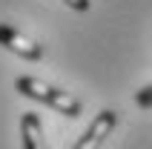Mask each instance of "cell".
Here are the masks:
<instances>
[{
  "label": "cell",
  "instance_id": "obj_3",
  "mask_svg": "<svg viewBox=\"0 0 152 149\" xmlns=\"http://www.w3.org/2000/svg\"><path fill=\"white\" fill-rule=\"evenodd\" d=\"M115 123H118V112H115V109H103L101 115L92 121V126L83 132V138L75 143V149H101V143L109 138Z\"/></svg>",
  "mask_w": 152,
  "mask_h": 149
},
{
  "label": "cell",
  "instance_id": "obj_6",
  "mask_svg": "<svg viewBox=\"0 0 152 149\" xmlns=\"http://www.w3.org/2000/svg\"><path fill=\"white\" fill-rule=\"evenodd\" d=\"M63 3H66L69 9H75V12H89V9H92L89 0H63Z\"/></svg>",
  "mask_w": 152,
  "mask_h": 149
},
{
  "label": "cell",
  "instance_id": "obj_2",
  "mask_svg": "<svg viewBox=\"0 0 152 149\" xmlns=\"http://www.w3.org/2000/svg\"><path fill=\"white\" fill-rule=\"evenodd\" d=\"M0 46H6L9 52H15L20 55L23 60H40L43 58V46L40 43H34L32 37H26L23 32H17L12 26L0 23Z\"/></svg>",
  "mask_w": 152,
  "mask_h": 149
},
{
  "label": "cell",
  "instance_id": "obj_5",
  "mask_svg": "<svg viewBox=\"0 0 152 149\" xmlns=\"http://www.w3.org/2000/svg\"><path fill=\"white\" fill-rule=\"evenodd\" d=\"M135 103H138L141 109H149V106H152V83L135 92Z\"/></svg>",
  "mask_w": 152,
  "mask_h": 149
},
{
  "label": "cell",
  "instance_id": "obj_1",
  "mask_svg": "<svg viewBox=\"0 0 152 149\" xmlns=\"http://www.w3.org/2000/svg\"><path fill=\"white\" fill-rule=\"evenodd\" d=\"M15 89L20 92V95H26V98H34V100H40V103H46V106L58 109L60 115H66V118H77V115H80V109H83V106H80V100L72 98L69 92L55 89V86L37 80V77H17V80H15Z\"/></svg>",
  "mask_w": 152,
  "mask_h": 149
},
{
  "label": "cell",
  "instance_id": "obj_4",
  "mask_svg": "<svg viewBox=\"0 0 152 149\" xmlns=\"http://www.w3.org/2000/svg\"><path fill=\"white\" fill-rule=\"evenodd\" d=\"M20 138H23V149H46L43 146L40 118L34 112H23V118H20Z\"/></svg>",
  "mask_w": 152,
  "mask_h": 149
}]
</instances>
